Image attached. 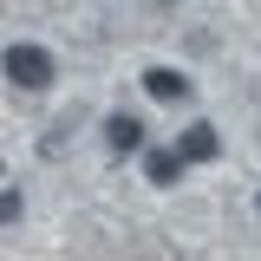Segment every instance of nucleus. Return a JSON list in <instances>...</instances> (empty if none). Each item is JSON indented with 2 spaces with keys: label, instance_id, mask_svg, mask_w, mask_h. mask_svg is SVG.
<instances>
[{
  "label": "nucleus",
  "instance_id": "nucleus-1",
  "mask_svg": "<svg viewBox=\"0 0 261 261\" xmlns=\"http://www.w3.org/2000/svg\"><path fill=\"white\" fill-rule=\"evenodd\" d=\"M0 72H7V85H13V92H46L59 65H53V53H46V46H33V39H13V46L0 53Z\"/></svg>",
  "mask_w": 261,
  "mask_h": 261
},
{
  "label": "nucleus",
  "instance_id": "nucleus-2",
  "mask_svg": "<svg viewBox=\"0 0 261 261\" xmlns=\"http://www.w3.org/2000/svg\"><path fill=\"white\" fill-rule=\"evenodd\" d=\"M144 92L157 98V105H190V98H196V79H183L176 65H150V72H144Z\"/></svg>",
  "mask_w": 261,
  "mask_h": 261
},
{
  "label": "nucleus",
  "instance_id": "nucleus-3",
  "mask_svg": "<svg viewBox=\"0 0 261 261\" xmlns=\"http://www.w3.org/2000/svg\"><path fill=\"white\" fill-rule=\"evenodd\" d=\"M176 157H183V163H216V157H222V137H216V124H209V118H196V124L176 137Z\"/></svg>",
  "mask_w": 261,
  "mask_h": 261
},
{
  "label": "nucleus",
  "instance_id": "nucleus-4",
  "mask_svg": "<svg viewBox=\"0 0 261 261\" xmlns=\"http://www.w3.org/2000/svg\"><path fill=\"white\" fill-rule=\"evenodd\" d=\"M105 144H111L118 157L144 150V118H130V111H111V118H105Z\"/></svg>",
  "mask_w": 261,
  "mask_h": 261
},
{
  "label": "nucleus",
  "instance_id": "nucleus-5",
  "mask_svg": "<svg viewBox=\"0 0 261 261\" xmlns=\"http://www.w3.org/2000/svg\"><path fill=\"white\" fill-rule=\"evenodd\" d=\"M183 170H190V163L176 157V144H170V150H144V176H150V183H176Z\"/></svg>",
  "mask_w": 261,
  "mask_h": 261
},
{
  "label": "nucleus",
  "instance_id": "nucleus-6",
  "mask_svg": "<svg viewBox=\"0 0 261 261\" xmlns=\"http://www.w3.org/2000/svg\"><path fill=\"white\" fill-rule=\"evenodd\" d=\"M0 216H7V228L20 222V190H13V183H7V196H0Z\"/></svg>",
  "mask_w": 261,
  "mask_h": 261
},
{
  "label": "nucleus",
  "instance_id": "nucleus-7",
  "mask_svg": "<svg viewBox=\"0 0 261 261\" xmlns=\"http://www.w3.org/2000/svg\"><path fill=\"white\" fill-rule=\"evenodd\" d=\"M255 209H261V196H255Z\"/></svg>",
  "mask_w": 261,
  "mask_h": 261
}]
</instances>
